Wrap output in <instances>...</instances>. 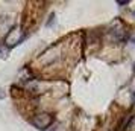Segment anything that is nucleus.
Instances as JSON below:
<instances>
[{
  "label": "nucleus",
  "instance_id": "obj_1",
  "mask_svg": "<svg viewBox=\"0 0 135 131\" xmlns=\"http://www.w3.org/2000/svg\"><path fill=\"white\" fill-rule=\"evenodd\" d=\"M53 122V116H50V114H38L35 119H32V124L35 125L37 128L40 130H46L47 127H50V124Z\"/></svg>",
  "mask_w": 135,
  "mask_h": 131
}]
</instances>
